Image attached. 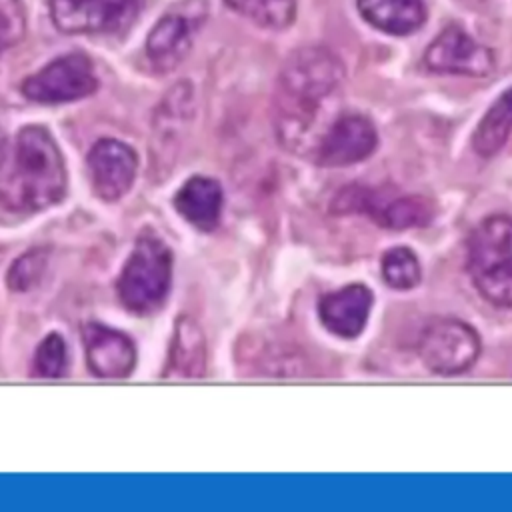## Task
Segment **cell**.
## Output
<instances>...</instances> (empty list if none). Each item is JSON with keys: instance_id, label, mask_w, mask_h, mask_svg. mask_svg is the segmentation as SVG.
Segmentation results:
<instances>
[{"instance_id": "obj_21", "label": "cell", "mask_w": 512, "mask_h": 512, "mask_svg": "<svg viewBox=\"0 0 512 512\" xmlns=\"http://www.w3.org/2000/svg\"><path fill=\"white\" fill-rule=\"evenodd\" d=\"M384 282L394 290H410L420 282V264L416 254L406 246H394L380 260Z\"/></svg>"}, {"instance_id": "obj_7", "label": "cell", "mask_w": 512, "mask_h": 512, "mask_svg": "<svg viewBox=\"0 0 512 512\" xmlns=\"http://www.w3.org/2000/svg\"><path fill=\"white\" fill-rule=\"evenodd\" d=\"M98 88V78L90 58L82 52H70L54 58L38 72L30 74L20 90L38 104H64L76 102Z\"/></svg>"}, {"instance_id": "obj_5", "label": "cell", "mask_w": 512, "mask_h": 512, "mask_svg": "<svg viewBox=\"0 0 512 512\" xmlns=\"http://www.w3.org/2000/svg\"><path fill=\"white\" fill-rule=\"evenodd\" d=\"M334 212L350 214L362 212L368 214L378 226L388 230H408L428 226L436 214L434 202L420 194L390 196L378 194L368 188L348 186L338 192L332 202Z\"/></svg>"}, {"instance_id": "obj_25", "label": "cell", "mask_w": 512, "mask_h": 512, "mask_svg": "<svg viewBox=\"0 0 512 512\" xmlns=\"http://www.w3.org/2000/svg\"><path fill=\"white\" fill-rule=\"evenodd\" d=\"M4 156H6V134H4V130L0 126V166L4 162Z\"/></svg>"}, {"instance_id": "obj_23", "label": "cell", "mask_w": 512, "mask_h": 512, "mask_svg": "<svg viewBox=\"0 0 512 512\" xmlns=\"http://www.w3.org/2000/svg\"><path fill=\"white\" fill-rule=\"evenodd\" d=\"M46 252L40 250V248H34V250H28L24 252L22 256H18L10 270H8V276H6V282L8 286L14 290V292H26L30 290L38 280L40 276L44 274L46 270Z\"/></svg>"}, {"instance_id": "obj_20", "label": "cell", "mask_w": 512, "mask_h": 512, "mask_svg": "<svg viewBox=\"0 0 512 512\" xmlns=\"http://www.w3.org/2000/svg\"><path fill=\"white\" fill-rule=\"evenodd\" d=\"M224 4L268 30H284L296 18V0H224Z\"/></svg>"}, {"instance_id": "obj_9", "label": "cell", "mask_w": 512, "mask_h": 512, "mask_svg": "<svg viewBox=\"0 0 512 512\" xmlns=\"http://www.w3.org/2000/svg\"><path fill=\"white\" fill-rule=\"evenodd\" d=\"M142 0H50L52 24L64 34H116L138 18Z\"/></svg>"}, {"instance_id": "obj_16", "label": "cell", "mask_w": 512, "mask_h": 512, "mask_svg": "<svg viewBox=\"0 0 512 512\" xmlns=\"http://www.w3.org/2000/svg\"><path fill=\"white\" fill-rule=\"evenodd\" d=\"M222 188L214 178L192 176L174 196L176 212L198 230H214L222 214Z\"/></svg>"}, {"instance_id": "obj_19", "label": "cell", "mask_w": 512, "mask_h": 512, "mask_svg": "<svg viewBox=\"0 0 512 512\" xmlns=\"http://www.w3.org/2000/svg\"><path fill=\"white\" fill-rule=\"evenodd\" d=\"M512 134V88L502 92L486 110L472 134V148L478 156L490 158L502 150Z\"/></svg>"}, {"instance_id": "obj_3", "label": "cell", "mask_w": 512, "mask_h": 512, "mask_svg": "<svg viewBox=\"0 0 512 512\" xmlns=\"http://www.w3.org/2000/svg\"><path fill=\"white\" fill-rule=\"evenodd\" d=\"M466 268L478 294L498 308H512V218H484L466 244Z\"/></svg>"}, {"instance_id": "obj_8", "label": "cell", "mask_w": 512, "mask_h": 512, "mask_svg": "<svg viewBox=\"0 0 512 512\" xmlns=\"http://www.w3.org/2000/svg\"><path fill=\"white\" fill-rule=\"evenodd\" d=\"M480 350L478 332L458 318H440L428 324L418 340L422 362L444 376L466 372L478 360Z\"/></svg>"}, {"instance_id": "obj_12", "label": "cell", "mask_w": 512, "mask_h": 512, "mask_svg": "<svg viewBox=\"0 0 512 512\" xmlns=\"http://www.w3.org/2000/svg\"><path fill=\"white\" fill-rule=\"evenodd\" d=\"M86 162L92 190L102 200H118L134 184L138 158L136 152L120 140L102 138L94 142Z\"/></svg>"}, {"instance_id": "obj_17", "label": "cell", "mask_w": 512, "mask_h": 512, "mask_svg": "<svg viewBox=\"0 0 512 512\" xmlns=\"http://www.w3.org/2000/svg\"><path fill=\"white\" fill-rule=\"evenodd\" d=\"M206 372V342L200 326L190 316H180L174 326L164 378L196 380Z\"/></svg>"}, {"instance_id": "obj_13", "label": "cell", "mask_w": 512, "mask_h": 512, "mask_svg": "<svg viewBox=\"0 0 512 512\" xmlns=\"http://www.w3.org/2000/svg\"><path fill=\"white\" fill-rule=\"evenodd\" d=\"M82 336L88 366L96 376L120 380L132 374L136 366V348L126 334L98 322H88Z\"/></svg>"}, {"instance_id": "obj_2", "label": "cell", "mask_w": 512, "mask_h": 512, "mask_svg": "<svg viewBox=\"0 0 512 512\" xmlns=\"http://www.w3.org/2000/svg\"><path fill=\"white\" fill-rule=\"evenodd\" d=\"M66 194V166L44 126H24L14 144L10 168L0 176V204L16 214H34Z\"/></svg>"}, {"instance_id": "obj_24", "label": "cell", "mask_w": 512, "mask_h": 512, "mask_svg": "<svg viewBox=\"0 0 512 512\" xmlns=\"http://www.w3.org/2000/svg\"><path fill=\"white\" fill-rule=\"evenodd\" d=\"M26 34V8L22 0H0V54L16 46Z\"/></svg>"}, {"instance_id": "obj_11", "label": "cell", "mask_w": 512, "mask_h": 512, "mask_svg": "<svg viewBox=\"0 0 512 512\" xmlns=\"http://www.w3.org/2000/svg\"><path fill=\"white\" fill-rule=\"evenodd\" d=\"M378 146V132L362 114H340L324 130L312 160L326 168H342L368 158Z\"/></svg>"}, {"instance_id": "obj_6", "label": "cell", "mask_w": 512, "mask_h": 512, "mask_svg": "<svg viewBox=\"0 0 512 512\" xmlns=\"http://www.w3.org/2000/svg\"><path fill=\"white\" fill-rule=\"evenodd\" d=\"M206 20L204 0H184L174 10L162 14L146 36V58L154 72L176 70L190 54L196 30Z\"/></svg>"}, {"instance_id": "obj_14", "label": "cell", "mask_w": 512, "mask_h": 512, "mask_svg": "<svg viewBox=\"0 0 512 512\" xmlns=\"http://www.w3.org/2000/svg\"><path fill=\"white\" fill-rule=\"evenodd\" d=\"M372 292L364 284H348L320 298L318 316L324 328L340 338H356L370 316Z\"/></svg>"}, {"instance_id": "obj_22", "label": "cell", "mask_w": 512, "mask_h": 512, "mask_svg": "<svg viewBox=\"0 0 512 512\" xmlns=\"http://www.w3.org/2000/svg\"><path fill=\"white\" fill-rule=\"evenodd\" d=\"M66 368V344L60 334H48L36 348L32 374L38 378H58Z\"/></svg>"}, {"instance_id": "obj_10", "label": "cell", "mask_w": 512, "mask_h": 512, "mask_svg": "<svg viewBox=\"0 0 512 512\" xmlns=\"http://www.w3.org/2000/svg\"><path fill=\"white\" fill-rule=\"evenodd\" d=\"M424 64L438 74L482 78L494 70V54L476 42L462 26H446L426 48Z\"/></svg>"}, {"instance_id": "obj_18", "label": "cell", "mask_w": 512, "mask_h": 512, "mask_svg": "<svg viewBox=\"0 0 512 512\" xmlns=\"http://www.w3.org/2000/svg\"><path fill=\"white\" fill-rule=\"evenodd\" d=\"M360 16L380 32L408 36L426 22L424 0H356Z\"/></svg>"}, {"instance_id": "obj_15", "label": "cell", "mask_w": 512, "mask_h": 512, "mask_svg": "<svg viewBox=\"0 0 512 512\" xmlns=\"http://www.w3.org/2000/svg\"><path fill=\"white\" fill-rule=\"evenodd\" d=\"M194 112V92L190 82H178L164 96L154 118V154L156 162H170L174 158V146H178L182 128L188 126Z\"/></svg>"}, {"instance_id": "obj_4", "label": "cell", "mask_w": 512, "mask_h": 512, "mask_svg": "<svg viewBox=\"0 0 512 512\" xmlns=\"http://www.w3.org/2000/svg\"><path fill=\"white\" fill-rule=\"evenodd\" d=\"M172 252L152 232L140 234L118 276V298L134 314L156 312L170 290Z\"/></svg>"}, {"instance_id": "obj_1", "label": "cell", "mask_w": 512, "mask_h": 512, "mask_svg": "<svg viewBox=\"0 0 512 512\" xmlns=\"http://www.w3.org/2000/svg\"><path fill=\"white\" fill-rule=\"evenodd\" d=\"M342 82L344 64L324 46H306L286 58L272 104L274 132L286 150L312 158L328 128L326 106Z\"/></svg>"}]
</instances>
